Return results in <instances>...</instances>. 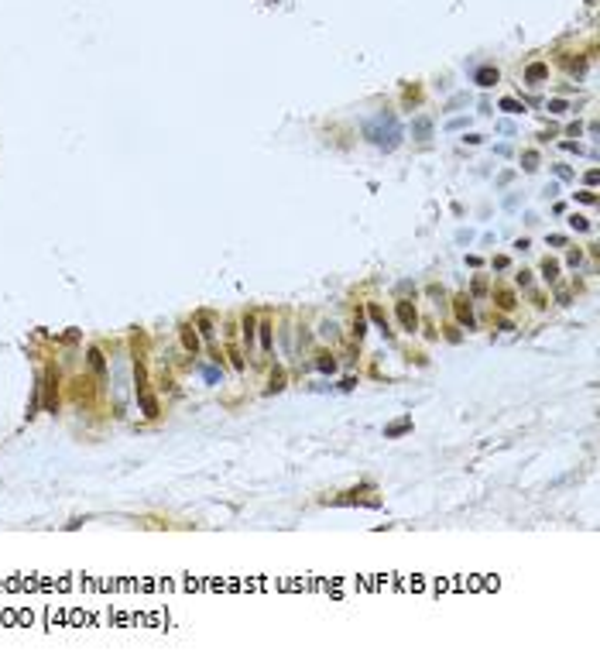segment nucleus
I'll use <instances>...</instances> for the list:
<instances>
[{
	"label": "nucleus",
	"mask_w": 600,
	"mask_h": 669,
	"mask_svg": "<svg viewBox=\"0 0 600 669\" xmlns=\"http://www.w3.org/2000/svg\"><path fill=\"white\" fill-rule=\"evenodd\" d=\"M398 316H401V323H405L408 329L415 326V309L408 306V302H398Z\"/></svg>",
	"instance_id": "1"
},
{
	"label": "nucleus",
	"mask_w": 600,
	"mask_h": 669,
	"mask_svg": "<svg viewBox=\"0 0 600 669\" xmlns=\"http://www.w3.org/2000/svg\"><path fill=\"white\" fill-rule=\"evenodd\" d=\"M477 82H480V86H494V82H498V69H480V72H477Z\"/></svg>",
	"instance_id": "2"
},
{
	"label": "nucleus",
	"mask_w": 600,
	"mask_h": 669,
	"mask_svg": "<svg viewBox=\"0 0 600 669\" xmlns=\"http://www.w3.org/2000/svg\"><path fill=\"white\" fill-rule=\"evenodd\" d=\"M525 76H528V79H532V82L545 79V66H542V62H535V66H528V72H525Z\"/></svg>",
	"instance_id": "3"
},
{
	"label": "nucleus",
	"mask_w": 600,
	"mask_h": 669,
	"mask_svg": "<svg viewBox=\"0 0 600 669\" xmlns=\"http://www.w3.org/2000/svg\"><path fill=\"white\" fill-rule=\"evenodd\" d=\"M498 306H501V309H511V306H515L511 292H498Z\"/></svg>",
	"instance_id": "4"
},
{
	"label": "nucleus",
	"mask_w": 600,
	"mask_h": 669,
	"mask_svg": "<svg viewBox=\"0 0 600 669\" xmlns=\"http://www.w3.org/2000/svg\"><path fill=\"white\" fill-rule=\"evenodd\" d=\"M555 271H559V264H555V261H545V278H555Z\"/></svg>",
	"instance_id": "5"
},
{
	"label": "nucleus",
	"mask_w": 600,
	"mask_h": 669,
	"mask_svg": "<svg viewBox=\"0 0 600 669\" xmlns=\"http://www.w3.org/2000/svg\"><path fill=\"white\" fill-rule=\"evenodd\" d=\"M501 107H504V110H511V114H518V110H525V107H518V103H515V100H504V103H501Z\"/></svg>",
	"instance_id": "6"
},
{
	"label": "nucleus",
	"mask_w": 600,
	"mask_h": 669,
	"mask_svg": "<svg viewBox=\"0 0 600 669\" xmlns=\"http://www.w3.org/2000/svg\"><path fill=\"white\" fill-rule=\"evenodd\" d=\"M456 312H460V319H466V323H470V306H463V302H460V306H456Z\"/></svg>",
	"instance_id": "7"
}]
</instances>
